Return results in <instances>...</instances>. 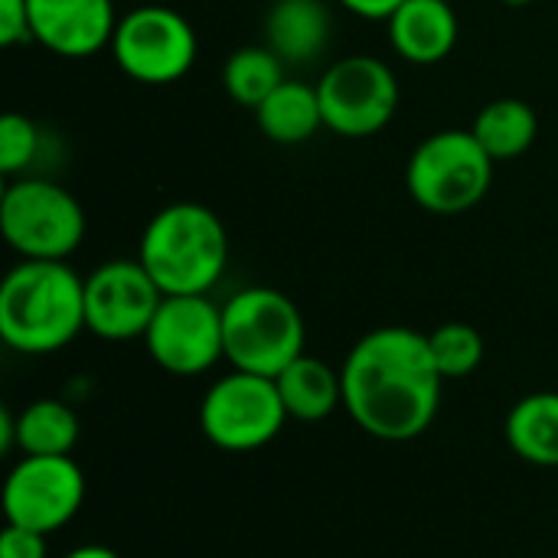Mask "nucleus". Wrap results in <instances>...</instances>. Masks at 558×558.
<instances>
[{"label": "nucleus", "mask_w": 558, "mask_h": 558, "mask_svg": "<svg viewBox=\"0 0 558 558\" xmlns=\"http://www.w3.org/2000/svg\"><path fill=\"white\" fill-rule=\"evenodd\" d=\"M343 409L376 441L422 438L441 409L445 376L435 366L428 333L376 327L353 343L340 366Z\"/></svg>", "instance_id": "1"}, {"label": "nucleus", "mask_w": 558, "mask_h": 558, "mask_svg": "<svg viewBox=\"0 0 558 558\" xmlns=\"http://www.w3.org/2000/svg\"><path fill=\"white\" fill-rule=\"evenodd\" d=\"M85 330V278L65 262L13 265L0 281V340L26 356L69 347Z\"/></svg>", "instance_id": "2"}, {"label": "nucleus", "mask_w": 558, "mask_h": 558, "mask_svg": "<svg viewBox=\"0 0 558 558\" xmlns=\"http://www.w3.org/2000/svg\"><path fill=\"white\" fill-rule=\"evenodd\" d=\"M137 258L163 298L209 294L229 265V232L209 206L170 203L147 222Z\"/></svg>", "instance_id": "3"}, {"label": "nucleus", "mask_w": 558, "mask_h": 558, "mask_svg": "<svg viewBox=\"0 0 558 558\" xmlns=\"http://www.w3.org/2000/svg\"><path fill=\"white\" fill-rule=\"evenodd\" d=\"M222 340L232 369L275 379L304 353V317L278 288H242L222 304Z\"/></svg>", "instance_id": "4"}, {"label": "nucleus", "mask_w": 558, "mask_h": 558, "mask_svg": "<svg viewBox=\"0 0 558 558\" xmlns=\"http://www.w3.org/2000/svg\"><path fill=\"white\" fill-rule=\"evenodd\" d=\"M494 160L464 128L428 134L405 163L409 196L432 216H461L484 203L494 183Z\"/></svg>", "instance_id": "5"}, {"label": "nucleus", "mask_w": 558, "mask_h": 558, "mask_svg": "<svg viewBox=\"0 0 558 558\" xmlns=\"http://www.w3.org/2000/svg\"><path fill=\"white\" fill-rule=\"evenodd\" d=\"M0 232L20 258L65 262L85 239V209L62 183L23 177L0 196Z\"/></svg>", "instance_id": "6"}, {"label": "nucleus", "mask_w": 558, "mask_h": 558, "mask_svg": "<svg viewBox=\"0 0 558 558\" xmlns=\"http://www.w3.org/2000/svg\"><path fill=\"white\" fill-rule=\"evenodd\" d=\"M108 49L131 82L173 85L193 69L199 39L180 10L167 3H141L118 16Z\"/></svg>", "instance_id": "7"}, {"label": "nucleus", "mask_w": 558, "mask_h": 558, "mask_svg": "<svg viewBox=\"0 0 558 558\" xmlns=\"http://www.w3.org/2000/svg\"><path fill=\"white\" fill-rule=\"evenodd\" d=\"M288 422L275 379L232 369L216 379L199 402V432L219 451L245 454L271 445Z\"/></svg>", "instance_id": "8"}, {"label": "nucleus", "mask_w": 558, "mask_h": 558, "mask_svg": "<svg viewBox=\"0 0 558 558\" xmlns=\"http://www.w3.org/2000/svg\"><path fill=\"white\" fill-rule=\"evenodd\" d=\"M317 95L324 108V128L340 137H373L399 111L396 72L366 52L337 59L320 78Z\"/></svg>", "instance_id": "9"}, {"label": "nucleus", "mask_w": 558, "mask_h": 558, "mask_svg": "<svg viewBox=\"0 0 558 558\" xmlns=\"http://www.w3.org/2000/svg\"><path fill=\"white\" fill-rule=\"evenodd\" d=\"M150 360L170 376H203L226 360L222 307L209 294H167L144 333Z\"/></svg>", "instance_id": "10"}, {"label": "nucleus", "mask_w": 558, "mask_h": 558, "mask_svg": "<svg viewBox=\"0 0 558 558\" xmlns=\"http://www.w3.org/2000/svg\"><path fill=\"white\" fill-rule=\"evenodd\" d=\"M85 504V474L65 458H20L3 481V520L36 530L43 536L59 533L78 517Z\"/></svg>", "instance_id": "11"}, {"label": "nucleus", "mask_w": 558, "mask_h": 558, "mask_svg": "<svg viewBox=\"0 0 558 558\" xmlns=\"http://www.w3.org/2000/svg\"><path fill=\"white\" fill-rule=\"evenodd\" d=\"M163 291L141 258H111L85 275V330L98 340H144Z\"/></svg>", "instance_id": "12"}, {"label": "nucleus", "mask_w": 558, "mask_h": 558, "mask_svg": "<svg viewBox=\"0 0 558 558\" xmlns=\"http://www.w3.org/2000/svg\"><path fill=\"white\" fill-rule=\"evenodd\" d=\"M118 13L111 0H29L33 43L62 59H88L111 46Z\"/></svg>", "instance_id": "13"}, {"label": "nucleus", "mask_w": 558, "mask_h": 558, "mask_svg": "<svg viewBox=\"0 0 558 558\" xmlns=\"http://www.w3.org/2000/svg\"><path fill=\"white\" fill-rule=\"evenodd\" d=\"M386 23L392 49L412 65L445 62L461 36L451 0H405Z\"/></svg>", "instance_id": "14"}, {"label": "nucleus", "mask_w": 558, "mask_h": 558, "mask_svg": "<svg viewBox=\"0 0 558 558\" xmlns=\"http://www.w3.org/2000/svg\"><path fill=\"white\" fill-rule=\"evenodd\" d=\"M333 36V16L324 0H275L265 16V46L284 65L317 62Z\"/></svg>", "instance_id": "15"}, {"label": "nucleus", "mask_w": 558, "mask_h": 558, "mask_svg": "<svg viewBox=\"0 0 558 558\" xmlns=\"http://www.w3.org/2000/svg\"><path fill=\"white\" fill-rule=\"evenodd\" d=\"M275 386L288 409V418L298 422H324L343 405L340 373L330 363L307 353H301L288 369H281L275 376Z\"/></svg>", "instance_id": "16"}, {"label": "nucleus", "mask_w": 558, "mask_h": 558, "mask_svg": "<svg viewBox=\"0 0 558 558\" xmlns=\"http://www.w3.org/2000/svg\"><path fill=\"white\" fill-rule=\"evenodd\" d=\"M258 131L284 147L311 141L324 128V108L317 85H307L301 78H284L258 108H255Z\"/></svg>", "instance_id": "17"}, {"label": "nucleus", "mask_w": 558, "mask_h": 558, "mask_svg": "<svg viewBox=\"0 0 558 558\" xmlns=\"http://www.w3.org/2000/svg\"><path fill=\"white\" fill-rule=\"evenodd\" d=\"M510 451L536 468H558V392L523 396L507 415Z\"/></svg>", "instance_id": "18"}, {"label": "nucleus", "mask_w": 558, "mask_h": 558, "mask_svg": "<svg viewBox=\"0 0 558 558\" xmlns=\"http://www.w3.org/2000/svg\"><path fill=\"white\" fill-rule=\"evenodd\" d=\"M471 134L477 137V144L487 150L494 163H507L533 147L539 134V118L533 105L523 98H494L477 111Z\"/></svg>", "instance_id": "19"}, {"label": "nucleus", "mask_w": 558, "mask_h": 558, "mask_svg": "<svg viewBox=\"0 0 558 558\" xmlns=\"http://www.w3.org/2000/svg\"><path fill=\"white\" fill-rule=\"evenodd\" d=\"M82 422L62 399H36L16 415V451L26 458H65L78 445Z\"/></svg>", "instance_id": "20"}, {"label": "nucleus", "mask_w": 558, "mask_h": 558, "mask_svg": "<svg viewBox=\"0 0 558 558\" xmlns=\"http://www.w3.org/2000/svg\"><path fill=\"white\" fill-rule=\"evenodd\" d=\"M284 82V62L265 43L235 49L222 65V88L232 101L258 108Z\"/></svg>", "instance_id": "21"}, {"label": "nucleus", "mask_w": 558, "mask_h": 558, "mask_svg": "<svg viewBox=\"0 0 558 558\" xmlns=\"http://www.w3.org/2000/svg\"><path fill=\"white\" fill-rule=\"evenodd\" d=\"M428 347H432L435 366L445 376V383L448 379H464V376L477 373V366L484 363V337H481V330L471 327V324H461V320L435 327L428 333Z\"/></svg>", "instance_id": "22"}, {"label": "nucleus", "mask_w": 558, "mask_h": 558, "mask_svg": "<svg viewBox=\"0 0 558 558\" xmlns=\"http://www.w3.org/2000/svg\"><path fill=\"white\" fill-rule=\"evenodd\" d=\"M39 147H43V134L33 118L20 111H7L0 118V173L3 177L26 173L36 163Z\"/></svg>", "instance_id": "23"}, {"label": "nucleus", "mask_w": 558, "mask_h": 558, "mask_svg": "<svg viewBox=\"0 0 558 558\" xmlns=\"http://www.w3.org/2000/svg\"><path fill=\"white\" fill-rule=\"evenodd\" d=\"M23 43H33L29 0H0V46L13 49Z\"/></svg>", "instance_id": "24"}, {"label": "nucleus", "mask_w": 558, "mask_h": 558, "mask_svg": "<svg viewBox=\"0 0 558 558\" xmlns=\"http://www.w3.org/2000/svg\"><path fill=\"white\" fill-rule=\"evenodd\" d=\"M0 558H49V543L36 530L7 523L0 533Z\"/></svg>", "instance_id": "25"}, {"label": "nucleus", "mask_w": 558, "mask_h": 558, "mask_svg": "<svg viewBox=\"0 0 558 558\" xmlns=\"http://www.w3.org/2000/svg\"><path fill=\"white\" fill-rule=\"evenodd\" d=\"M343 10L363 16V20H389L405 0H337Z\"/></svg>", "instance_id": "26"}, {"label": "nucleus", "mask_w": 558, "mask_h": 558, "mask_svg": "<svg viewBox=\"0 0 558 558\" xmlns=\"http://www.w3.org/2000/svg\"><path fill=\"white\" fill-rule=\"evenodd\" d=\"M0 451H16V415L10 409H0Z\"/></svg>", "instance_id": "27"}, {"label": "nucleus", "mask_w": 558, "mask_h": 558, "mask_svg": "<svg viewBox=\"0 0 558 558\" xmlns=\"http://www.w3.org/2000/svg\"><path fill=\"white\" fill-rule=\"evenodd\" d=\"M62 558H121L114 549H108V546H98V543H88V546H78V549H72V553H65Z\"/></svg>", "instance_id": "28"}, {"label": "nucleus", "mask_w": 558, "mask_h": 558, "mask_svg": "<svg viewBox=\"0 0 558 558\" xmlns=\"http://www.w3.org/2000/svg\"><path fill=\"white\" fill-rule=\"evenodd\" d=\"M500 3H507V7H526V3H536V0H500Z\"/></svg>", "instance_id": "29"}]
</instances>
